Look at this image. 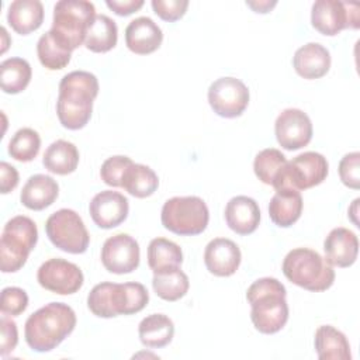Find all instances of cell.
I'll return each instance as SVG.
<instances>
[{
    "label": "cell",
    "mask_w": 360,
    "mask_h": 360,
    "mask_svg": "<svg viewBox=\"0 0 360 360\" xmlns=\"http://www.w3.org/2000/svg\"><path fill=\"white\" fill-rule=\"evenodd\" d=\"M98 94L97 77L86 70H73L59 83L56 114L60 124L72 131L83 128L93 111V101Z\"/></svg>",
    "instance_id": "cell-1"
},
{
    "label": "cell",
    "mask_w": 360,
    "mask_h": 360,
    "mask_svg": "<svg viewBox=\"0 0 360 360\" xmlns=\"http://www.w3.org/2000/svg\"><path fill=\"white\" fill-rule=\"evenodd\" d=\"M75 326L76 314L68 304L49 302L25 321V342L35 352H49L60 345Z\"/></svg>",
    "instance_id": "cell-2"
},
{
    "label": "cell",
    "mask_w": 360,
    "mask_h": 360,
    "mask_svg": "<svg viewBox=\"0 0 360 360\" xmlns=\"http://www.w3.org/2000/svg\"><path fill=\"white\" fill-rule=\"evenodd\" d=\"M285 295V287L273 277H263L250 284L246 298L252 307V323L260 333H276L287 323L288 305Z\"/></svg>",
    "instance_id": "cell-3"
},
{
    "label": "cell",
    "mask_w": 360,
    "mask_h": 360,
    "mask_svg": "<svg viewBox=\"0 0 360 360\" xmlns=\"http://www.w3.org/2000/svg\"><path fill=\"white\" fill-rule=\"evenodd\" d=\"M149 301L148 290L141 283L104 281L91 288L87 297L89 309L100 318L131 315L142 311Z\"/></svg>",
    "instance_id": "cell-4"
},
{
    "label": "cell",
    "mask_w": 360,
    "mask_h": 360,
    "mask_svg": "<svg viewBox=\"0 0 360 360\" xmlns=\"http://www.w3.org/2000/svg\"><path fill=\"white\" fill-rule=\"evenodd\" d=\"M284 276L295 285L308 291H325L335 281L333 267L316 250L297 248L283 260Z\"/></svg>",
    "instance_id": "cell-5"
},
{
    "label": "cell",
    "mask_w": 360,
    "mask_h": 360,
    "mask_svg": "<svg viewBox=\"0 0 360 360\" xmlns=\"http://www.w3.org/2000/svg\"><path fill=\"white\" fill-rule=\"evenodd\" d=\"M94 4L86 0H60L53 7L52 35L70 52L84 44L96 18Z\"/></svg>",
    "instance_id": "cell-6"
},
{
    "label": "cell",
    "mask_w": 360,
    "mask_h": 360,
    "mask_svg": "<svg viewBox=\"0 0 360 360\" xmlns=\"http://www.w3.org/2000/svg\"><path fill=\"white\" fill-rule=\"evenodd\" d=\"M38 240L35 222L25 217H13L3 228L0 239V267L3 273L18 271Z\"/></svg>",
    "instance_id": "cell-7"
},
{
    "label": "cell",
    "mask_w": 360,
    "mask_h": 360,
    "mask_svg": "<svg viewBox=\"0 0 360 360\" xmlns=\"http://www.w3.org/2000/svg\"><path fill=\"white\" fill-rule=\"evenodd\" d=\"M160 219L167 231L176 235L193 236L205 231L210 212L204 200L197 195L173 197L163 204Z\"/></svg>",
    "instance_id": "cell-8"
},
{
    "label": "cell",
    "mask_w": 360,
    "mask_h": 360,
    "mask_svg": "<svg viewBox=\"0 0 360 360\" xmlns=\"http://www.w3.org/2000/svg\"><path fill=\"white\" fill-rule=\"evenodd\" d=\"M45 232L52 245L58 249L80 255L89 248L90 236L80 215L69 208L53 212L45 224Z\"/></svg>",
    "instance_id": "cell-9"
},
{
    "label": "cell",
    "mask_w": 360,
    "mask_h": 360,
    "mask_svg": "<svg viewBox=\"0 0 360 360\" xmlns=\"http://www.w3.org/2000/svg\"><path fill=\"white\" fill-rule=\"evenodd\" d=\"M328 160L318 152H304L287 162L276 191L281 188L307 190L321 184L328 176Z\"/></svg>",
    "instance_id": "cell-10"
},
{
    "label": "cell",
    "mask_w": 360,
    "mask_h": 360,
    "mask_svg": "<svg viewBox=\"0 0 360 360\" xmlns=\"http://www.w3.org/2000/svg\"><path fill=\"white\" fill-rule=\"evenodd\" d=\"M312 27L323 35H338L345 28H359V6L338 0H318L312 4Z\"/></svg>",
    "instance_id": "cell-11"
},
{
    "label": "cell",
    "mask_w": 360,
    "mask_h": 360,
    "mask_svg": "<svg viewBox=\"0 0 360 360\" xmlns=\"http://www.w3.org/2000/svg\"><path fill=\"white\" fill-rule=\"evenodd\" d=\"M208 103L219 117L236 118L249 104V90L236 77H219L208 89Z\"/></svg>",
    "instance_id": "cell-12"
},
{
    "label": "cell",
    "mask_w": 360,
    "mask_h": 360,
    "mask_svg": "<svg viewBox=\"0 0 360 360\" xmlns=\"http://www.w3.org/2000/svg\"><path fill=\"white\" fill-rule=\"evenodd\" d=\"M37 280L39 285L48 291L59 295H69L82 288L84 277L77 264L53 257L39 266Z\"/></svg>",
    "instance_id": "cell-13"
},
{
    "label": "cell",
    "mask_w": 360,
    "mask_h": 360,
    "mask_svg": "<svg viewBox=\"0 0 360 360\" xmlns=\"http://www.w3.org/2000/svg\"><path fill=\"white\" fill-rule=\"evenodd\" d=\"M274 132L281 148L297 150L311 142L312 122L302 110L285 108L276 120Z\"/></svg>",
    "instance_id": "cell-14"
},
{
    "label": "cell",
    "mask_w": 360,
    "mask_h": 360,
    "mask_svg": "<svg viewBox=\"0 0 360 360\" xmlns=\"http://www.w3.org/2000/svg\"><path fill=\"white\" fill-rule=\"evenodd\" d=\"M139 257L138 242L127 233L110 236L101 248V262L110 273L127 274L134 271L139 266Z\"/></svg>",
    "instance_id": "cell-15"
},
{
    "label": "cell",
    "mask_w": 360,
    "mask_h": 360,
    "mask_svg": "<svg viewBox=\"0 0 360 360\" xmlns=\"http://www.w3.org/2000/svg\"><path fill=\"white\" fill-rule=\"evenodd\" d=\"M93 222L103 229H111L122 224L129 211L127 197L118 191L104 190L97 193L89 205Z\"/></svg>",
    "instance_id": "cell-16"
},
{
    "label": "cell",
    "mask_w": 360,
    "mask_h": 360,
    "mask_svg": "<svg viewBox=\"0 0 360 360\" xmlns=\"http://www.w3.org/2000/svg\"><path fill=\"white\" fill-rule=\"evenodd\" d=\"M240 250L238 245L226 238L212 239L204 250V263L208 271L218 277L232 276L240 264Z\"/></svg>",
    "instance_id": "cell-17"
},
{
    "label": "cell",
    "mask_w": 360,
    "mask_h": 360,
    "mask_svg": "<svg viewBox=\"0 0 360 360\" xmlns=\"http://www.w3.org/2000/svg\"><path fill=\"white\" fill-rule=\"evenodd\" d=\"M325 259L330 266L349 267L352 266L359 253V240L354 232L347 228L339 226L332 229L323 242Z\"/></svg>",
    "instance_id": "cell-18"
},
{
    "label": "cell",
    "mask_w": 360,
    "mask_h": 360,
    "mask_svg": "<svg viewBox=\"0 0 360 360\" xmlns=\"http://www.w3.org/2000/svg\"><path fill=\"white\" fill-rule=\"evenodd\" d=\"M163 39L160 27L149 17H138L125 28V44L136 55L155 52Z\"/></svg>",
    "instance_id": "cell-19"
},
{
    "label": "cell",
    "mask_w": 360,
    "mask_h": 360,
    "mask_svg": "<svg viewBox=\"0 0 360 360\" xmlns=\"http://www.w3.org/2000/svg\"><path fill=\"white\" fill-rule=\"evenodd\" d=\"M226 225L238 235H249L256 231L260 222L257 202L248 195L231 198L225 207Z\"/></svg>",
    "instance_id": "cell-20"
},
{
    "label": "cell",
    "mask_w": 360,
    "mask_h": 360,
    "mask_svg": "<svg viewBox=\"0 0 360 360\" xmlns=\"http://www.w3.org/2000/svg\"><path fill=\"white\" fill-rule=\"evenodd\" d=\"M292 66L304 79H319L329 72L330 53L323 45L309 42L295 51Z\"/></svg>",
    "instance_id": "cell-21"
},
{
    "label": "cell",
    "mask_w": 360,
    "mask_h": 360,
    "mask_svg": "<svg viewBox=\"0 0 360 360\" xmlns=\"http://www.w3.org/2000/svg\"><path fill=\"white\" fill-rule=\"evenodd\" d=\"M59 194V186L56 180L46 174L31 176L21 190L20 200L24 207L41 211L53 204Z\"/></svg>",
    "instance_id": "cell-22"
},
{
    "label": "cell",
    "mask_w": 360,
    "mask_h": 360,
    "mask_svg": "<svg viewBox=\"0 0 360 360\" xmlns=\"http://www.w3.org/2000/svg\"><path fill=\"white\" fill-rule=\"evenodd\" d=\"M302 197L298 190L281 188L277 190L269 204L270 219L281 226L288 228L295 224L302 212Z\"/></svg>",
    "instance_id": "cell-23"
},
{
    "label": "cell",
    "mask_w": 360,
    "mask_h": 360,
    "mask_svg": "<svg viewBox=\"0 0 360 360\" xmlns=\"http://www.w3.org/2000/svg\"><path fill=\"white\" fill-rule=\"evenodd\" d=\"M7 21L15 32L27 35L42 25L44 6L39 0H14L8 7Z\"/></svg>",
    "instance_id": "cell-24"
},
{
    "label": "cell",
    "mask_w": 360,
    "mask_h": 360,
    "mask_svg": "<svg viewBox=\"0 0 360 360\" xmlns=\"http://www.w3.org/2000/svg\"><path fill=\"white\" fill-rule=\"evenodd\" d=\"M315 350L321 360H350V345L346 336L330 325H322L315 332Z\"/></svg>",
    "instance_id": "cell-25"
},
{
    "label": "cell",
    "mask_w": 360,
    "mask_h": 360,
    "mask_svg": "<svg viewBox=\"0 0 360 360\" xmlns=\"http://www.w3.org/2000/svg\"><path fill=\"white\" fill-rule=\"evenodd\" d=\"M138 333L143 346L159 349L172 342L174 325L169 316L163 314H152L139 322Z\"/></svg>",
    "instance_id": "cell-26"
},
{
    "label": "cell",
    "mask_w": 360,
    "mask_h": 360,
    "mask_svg": "<svg viewBox=\"0 0 360 360\" xmlns=\"http://www.w3.org/2000/svg\"><path fill=\"white\" fill-rule=\"evenodd\" d=\"M152 287L158 297L165 301H177L188 291L190 281L179 266L153 271Z\"/></svg>",
    "instance_id": "cell-27"
},
{
    "label": "cell",
    "mask_w": 360,
    "mask_h": 360,
    "mask_svg": "<svg viewBox=\"0 0 360 360\" xmlns=\"http://www.w3.org/2000/svg\"><path fill=\"white\" fill-rule=\"evenodd\" d=\"M42 163L45 169L55 174L65 176L73 173L79 165V150L72 142L58 139L46 148Z\"/></svg>",
    "instance_id": "cell-28"
},
{
    "label": "cell",
    "mask_w": 360,
    "mask_h": 360,
    "mask_svg": "<svg viewBox=\"0 0 360 360\" xmlns=\"http://www.w3.org/2000/svg\"><path fill=\"white\" fill-rule=\"evenodd\" d=\"M159 186L158 174L145 165L131 163L122 174L121 187L136 198L152 195Z\"/></svg>",
    "instance_id": "cell-29"
},
{
    "label": "cell",
    "mask_w": 360,
    "mask_h": 360,
    "mask_svg": "<svg viewBox=\"0 0 360 360\" xmlns=\"http://www.w3.org/2000/svg\"><path fill=\"white\" fill-rule=\"evenodd\" d=\"M117 39L118 28L115 21L104 14H98L87 31L84 45L91 52L103 53L112 49L117 45Z\"/></svg>",
    "instance_id": "cell-30"
},
{
    "label": "cell",
    "mask_w": 360,
    "mask_h": 360,
    "mask_svg": "<svg viewBox=\"0 0 360 360\" xmlns=\"http://www.w3.org/2000/svg\"><path fill=\"white\" fill-rule=\"evenodd\" d=\"M32 76L30 63L22 58H8L0 65V84L1 90L8 94L22 91Z\"/></svg>",
    "instance_id": "cell-31"
},
{
    "label": "cell",
    "mask_w": 360,
    "mask_h": 360,
    "mask_svg": "<svg viewBox=\"0 0 360 360\" xmlns=\"http://www.w3.org/2000/svg\"><path fill=\"white\" fill-rule=\"evenodd\" d=\"M287 162L288 160L278 149L267 148L256 155L253 170L262 183L276 187L283 176Z\"/></svg>",
    "instance_id": "cell-32"
},
{
    "label": "cell",
    "mask_w": 360,
    "mask_h": 360,
    "mask_svg": "<svg viewBox=\"0 0 360 360\" xmlns=\"http://www.w3.org/2000/svg\"><path fill=\"white\" fill-rule=\"evenodd\" d=\"M183 253L177 243L166 238H155L148 246V264L153 271L180 266Z\"/></svg>",
    "instance_id": "cell-33"
},
{
    "label": "cell",
    "mask_w": 360,
    "mask_h": 360,
    "mask_svg": "<svg viewBox=\"0 0 360 360\" xmlns=\"http://www.w3.org/2000/svg\"><path fill=\"white\" fill-rule=\"evenodd\" d=\"M37 53L41 65L49 70L63 69L70 62V56H72V52L66 49L52 35L51 31L41 35V38L38 39Z\"/></svg>",
    "instance_id": "cell-34"
},
{
    "label": "cell",
    "mask_w": 360,
    "mask_h": 360,
    "mask_svg": "<svg viewBox=\"0 0 360 360\" xmlns=\"http://www.w3.org/2000/svg\"><path fill=\"white\" fill-rule=\"evenodd\" d=\"M41 148V138L32 128L18 129L8 142V155L18 162H31Z\"/></svg>",
    "instance_id": "cell-35"
},
{
    "label": "cell",
    "mask_w": 360,
    "mask_h": 360,
    "mask_svg": "<svg viewBox=\"0 0 360 360\" xmlns=\"http://www.w3.org/2000/svg\"><path fill=\"white\" fill-rule=\"evenodd\" d=\"M28 307V295L22 288L6 287L1 290L0 309L4 315L17 316Z\"/></svg>",
    "instance_id": "cell-36"
},
{
    "label": "cell",
    "mask_w": 360,
    "mask_h": 360,
    "mask_svg": "<svg viewBox=\"0 0 360 360\" xmlns=\"http://www.w3.org/2000/svg\"><path fill=\"white\" fill-rule=\"evenodd\" d=\"M131 163L132 160L128 156L117 155V156L108 158L107 160H104L100 169L101 180L111 187H121L122 174Z\"/></svg>",
    "instance_id": "cell-37"
},
{
    "label": "cell",
    "mask_w": 360,
    "mask_h": 360,
    "mask_svg": "<svg viewBox=\"0 0 360 360\" xmlns=\"http://www.w3.org/2000/svg\"><path fill=\"white\" fill-rule=\"evenodd\" d=\"M339 176L345 186L357 190L360 187V153H346L339 162Z\"/></svg>",
    "instance_id": "cell-38"
},
{
    "label": "cell",
    "mask_w": 360,
    "mask_h": 360,
    "mask_svg": "<svg viewBox=\"0 0 360 360\" xmlns=\"http://www.w3.org/2000/svg\"><path fill=\"white\" fill-rule=\"evenodd\" d=\"M188 7L187 0H152V8L165 21L173 22L181 18Z\"/></svg>",
    "instance_id": "cell-39"
},
{
    "label": "cell",
    "mask_w": 360,
    "mask_h": 360,
    "mask_svg": "<svg viewBox=\"0 0 360 360\" xmlns=\"http://www.w3.org/2000/svg\"><path fill=\"white\" fill-rule=\"evenodd\" d=\"M1 339H0V354L6 356L13 352L18 342V332L15 322L8 316H1L0 319Z\"/></svg>",
    "instance_id": "cell-40"
},
{
    "label": "cell",
    "mask_w": 360,
    "mask_h": 360,
    "mask_svg": "<svg viewBox=\"0 0 360 360\" xmlns=\"http://www.w3.org/2000/svg\"><path fill=\"white\" fill-rule=\"evenodd\" d=\"M18 184V172L7 162L0 163V191L7 194L13 191Z\"/></svg>",
    "instance_id": "cell-41"
},
{
    "label": "cell",
    "mask_w": 360,
    "mask_h": 360,
    "mask_svg": "<svg viewBox=\"0 0 360 360\" xmlns=\"http://www.w3.org/2000/svg\"><path fill=\"white\" fill-rule=\"evenodd\" d=\"M105 4L117 15H129L143 6V0H107Z\"/></svg>",
    "instance_id": "cell-42"
},
{
    "label": "cell",
    "mask_w": 360,
    "mask_h": 360,
    "mask_svg": "<svg viewBox=\"0 0 360 360\" xmlns=\"http://www.w3.org/2000/svg\"><path fill=\"white\" fill-rule=\"evenodd\" d=\"M246 4L253 8V11L256 13H269L276 4L277 1H269V0H264V1H246Z\"/></svg>",
    "instance_id": "cell-43"
}]
</instances>
